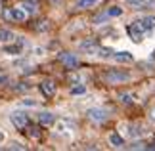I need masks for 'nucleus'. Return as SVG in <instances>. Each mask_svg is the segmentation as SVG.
<instances>
[{
    "instance_id": "f257e3e1",
    "label": "nucleus",
    "mask_w": 155,
    "mask_h": 151,
    "mask_svg": "<svg viewBox=\"0 0 155 151\" xmlns=\"http://www.w3.org/2000/svg\"><path fill=\"white\" fill-rule=\"evenodd\" d=\"M104 78H105L109 84L127 82V80H130V73H124V71H109V73H105Z\"/></svg>"
},
{
    "instance_id": "f03ea898",
    "label": "nucleus",
    "mask_w": 155,
    "mask_h": 151,
    "mask_svg": "<svg viewBox=\"0 0 155 151\" xmlns=\"http://www.w3.org/2000/svg\"><path fill=\"white\" fill-rule=\"evenodd\" d=\"M144 33H146V29L142 27L140 21H134V23L128 25V34H130V38H132L134 42H140L142 38H144Z\"/></svg>"
},
{
    "instance_id": "7ed1b4c3",
    "label": "nucleus",
    "mask_w": 155,
    "mask_h": 151,
    "mask_svg": "<svg viewBox=\"0 0 155 151\" xmlns=\"http://www.w3.org/2000/svg\"><path fill=\"white\" fill-rule=\"evenodd\" d=\"M10 119H12V123H14V126H17V128H25V126L29 124L27 115H25V113H21V111L12 113V115H10Z\"/></svg>"
},
{
    "instance_id": "20e7f679",
    "label": "nucleus",
    "mask_w": 155,
    "mask_h": 151,
    "mask_svg": "<svg viewBox=\"0 0 155 151\" xmlns=\"http://www.w3.org/2000/svg\"><path fill=\"white\" fill-rule=\"evenodd\" d=\"M59 61L65 63L69 69H73V67H77V65H79V59H77V57L73 56V54H67V52L59 54Z\"/></svg>"
},
{
    "instance_id": "39448f33",
    "label": "nucleus",
    "mask_w": 155,
    "mask_h": 151,
    "mask_svg": "<svg viewBox=\"0 0 155 151\" xmlns=\"http://www.w3.org/2000/svg\"><path fill=\"white\" fill-rule=\"evenodd\" d=\"M40 92H42L46 98H52V96L56 94V84H54L52 80H44V82H40Z\"/></svg>"
},
{
    "instance_id": "423d86ee",
    "label": "nucleus",
    "mask_w": 155,
    "mask_h": 151,
    "mask_svg": "<svg viewBox=\"0 0 155 151\" xmlns=\"http://www.w3.org/2000/svg\"><path fill=\"white\" fill-rule=\"evenodd\" d=\"M113 59L119 61V63H132L134 56L130 52H115V54H113Z\"/></svg>"
},
{
    "instance_id": "0eeeda50",
    "label": "nucleus",
    "mask_w": 155,
    "mask_h": 151,
    "mask_svg": "<svg viewBox=\"0 0 155 151\" xmlns=\"http://www.w3.org/2000/svg\"><path fill=\"white\" fill-rule=\"evenodd\" d=\"M88 117L92 120H96V123H105L107 120V113L104 109H90L88 111Z\"/></svg>"
},
{
    "instance_id": "6e6552de",
    "label": "nucleus",
    "mask_w": 155,
    "mask_h": 151,
    "mask_svg": "<svg viewBox=\"0 0 155 151\" xmlns=\"http://www.w3.org/2000/svg\"><path fill=\"white\" fill-rule=\"evenodd\" d=\"M127 2L136 10H144V8H150V6H155V0H127Z\"/></svg>"
},
{
    "instance_id": "1a4fd4ad",
    "label": "nucleus",
    "mask_w": 155,
    "mask_h": 151,
    "mask_svg": "<svg viewBox=\"0 0 155 151\" xmlns=\"http://www.w3.org/2000/svg\"><path fill=\"white\" fill-rule=\"evenodd\" d=\"M81 50H84V52H88V54H98L100 46H98L94 40H84V42H81Z\"/></svg>"
},
{
    "instance_id": "9d476101",
    "label": "nucleus",
    "mask_w": 155,
    "mask_h": 151,
    "mask_svg": "<svg viewBox=\"0 0 155 151\" xmlns=\"http://www.w3.org/2000/svg\"><path fill=\"white\" fill-rule=\"evenodd\" d=\"M124 128L128 130L127 134H128L130 138H138V136H142V134H144L142 126H138V124H124Z\"/></svg>"
},
{
    "instance_id": "9b49d317",
    "label": "nucleus",
    "mask_w": 155,
    "mask_h": 151,
    "mask_svg": "<svg viewBox=\"0 0 155 151\" xmlns=\"http://www.w3.org/2000/svg\"><path fill=\"white\" fill-rule=\"evenodd\" d=\"M140 23L146 31H153L155 29V15H146L144 19H140Z\"/></svg>"
},
{
    "instance_id": "f8f14e48",
    "label": "nucleus",
    "mask_w": 155,
    "mask_h": 151,
    "mask_svg": "<svg viewBox=\"0 0 155 151\" xmlns=\"http://www.w3.org/2000/svg\"><path fill=\"white\" fill-rule=\"evenodd\" d=\"M54 120H56V117H54L52 113H48V111H44V113L38 115V123L40 124H54Z\"/></svg>"
},
{
    "instance_id": "ddd939ff",
    "label": "nucleus",
    "mask_w": 155,
    "mask_h": 151,
    "mask_svg": "<svg viewBox=\"0 0 155 151\" xmlns=\"http://www.w3.org/2000/svg\"><path fill=\"white\" fill-rule=\"evenodd\" d=\"M109 143H111L113 147H124V140H123V138L117 134V132L109 134Z\"/></svg>"
},
{
    "instance_id": "4468645a",
    "label": "nucleus",
    "mask_w": 155,
    "mask_h": 151,
    "mask_svg": "<svg viewBox=\"0 0 155 151\" xmlns=\"http://www.w3.org/2000/svg\"><path fill=\"white\" fill-rule=\"evenodd\" d=\"M25 15H27V11L21 10V8H14V10H12V19H15V21H23Z\"/></svg>"
},
{
    "instance_id": "2eb2a0df",
    "label": "nucleus",
    "mask_w": 155,
    "mask_h": 151,
    "mask_svg": "<svg viewBox=\"0 0 155 151\" xmlns=\"http://www.w3.org/2000/svg\"><path fill=\"white\" fill-rule=\"evenodd\" d=\"M100 0H77V8H92Z\"/></svg>"
},
{
    "instance_id": "dca6fc26",
    "label": "nucleus",
    "mask_w": 155,
    "mask_h": 151,
    "mask_svg": "<svg viewBox=\"0 0 155 151\" xmlns=\"http://www.w3.org/2000/svg\"><path fill=\"white\" fill-rule=\"evenodd\" d=\"M0 40H2V42H10V40H14V33L8 31V29H2V31H0Z\"/></svg>"
},
{
    "instance_id": "f3484780",
    "label": "nucleus",
    "mask_w": 155,
    "mask_h": 151,
    "mask_svg": "<svg viewBox=\"0 0 155 151\" xmlns=\"http://www.w3.org/2000/svg\"><path fill=\"white\" fill-rule=\"evenodd\" d=\"M113 54H115V52L109 50V48H100V50H98V56L100 57H111Z\"/></svg>"
},
{
    "instance_id": "a211bd4d",
    "label": "nucleus",
    "mask_w": 155,
    "mask_h": 151,
    "mask_svg": "<svg viewBox=\"0 0 155 151\" xmlns=\"http://www.w3.org/2000/svg\"><path fill=\"white\" fill-rule=\"evenodd\" d=\"M21 8H23V10H25V11H27V14H35V11H37V6H35L33 2H25V4H23V6H21Z\"/></svg>"
},
{
    "instance_id": "6ab92c4d",
    "label": "nucleus",
    "mask_w": 155,
    "mask_h": 151,
    "mask_svg": "<svg viewBox=\"0 0 155 151\" xmlns=\"http://www.w3.org/2000/svg\"><path fill=\"white\" fill-rule=\"evenodd\" d=\"M121 14H123V10L117 8V6H113V8L107 10V15H109V17H117V15H121Z\"/></svg>"
},
{
    "instance_id": "aec40b11",
    "label": "nucleus",
    "mask_w": 155,
    "mask_h": 151,
    "mask_svg": "<svg viewBox=\"0 0 155 151\" xmlns=\"http://www.w3.org/2000/svg\"><path fill=\"white\" fill-rule=\"evenodd\" d=\"M4 52L6 54H19L21 52V44H17V46H6Z\"/></svg>"
},
{
    "instance_id": "412c9836",
    "label": "nucleus",
    "mask_w": 155,
    "mask_h": 151,
    "mask_svg": "<svg viewBox=\"0 0 155 151\" xmlns=\"http://www.w3.org/2000/svg\"><path fill=\"white\" fill-rule=\"evenodd\" d=\"M121 101H123V103H127V105H130L134 101V96L132 94H123L121 96Z\"/></svg>"
},
{
    "instance_id": "4be33fe9",
    "label": "nucleus",
    "mask_w": 155,
    "mask_h": 151,
    "mask_svg": "<svg viewBox=\"0 0 155 151\" xmlns=\"http://www.w3.org/2000/svg\"><path fill=\"white\" fill-rule=\"evenodd\" d=\"M84 92H86V88L82 86V84H79V86H75L73 90H71V94H73V96H79V94H84Z\"/></svg>"
},
{
    "instance_id": "5701e85b",
    "label": "nucleus",
    "mask_w": 155,
    "mask_h": 151,
    "mask_svg": "<svg viewBox=\"0 0 155 151\" xmlns=\"http://www.w3.org/2000/svg\"><path fill=\"white\" fill-rule=\"evenodd\" d=\"M107 17H109V15H107V11H105V14H102V15H96V17H94V23H98V25H100V23L105 21Z\"/></svg>"
},
{
    "instance_id": "b1692460",
    "label": "nucleus",
    "mask_w": 155,
    "mask_h": 151,
    "mask_svg": "<svg viewBox=\"0 0 155 151\" xmlns=\"http://www.w3.org/2000/svg\"><path fill=\"white\" fill-rule=\"evenodd\" d=\"M10 149H25V146H21V143H17V142H14V143H10Z\"/></svg>"
},
{
    "instance_id": "393cba45",
    "label": "nucleus",
    "mask_w": 155,
    "mask_h": 151,
    "mask_svg": "<svg viewBox=\"0 0 155 151\" xmlns=\"http://www.w3.org/2000/svg\"><path fill=\"white\" fill-rule=\"evenodd\" d=\"M21 105H31V107H35V105H37V101H35V100H23Z\"/></svg>"
},
{
    "instance_id": "a878e982",
    "label": "nucleus",
    "mask_w": 155,
    "mask_h": 151,
    "mask_svg": "<svg viewBox=\"0 0 155 151\" xmlns=\"http://www.w3.org/2000/svg\"><path fill=\"white\" fill-rule=\"evenodd\" d=\"M29 134H31V138H40L38 128H31V132H29Z\"/></svg>"
},
{
    "instance_id": "bb28decb",
    "label": "nucleus",
    "mask_w": 155,
    "mask_h": 151,
    "mask_svg": "<svg viewBox=\"0 0 155 151\" xmlns=\"http://www.w3.org/2000/svg\"><path fill=\"white\" fill-rule=\"evenodd\" d=\"M48 27H50V25H48V21H42V25H38L37 29H38V31H46Z\"/></svg>"
},
{
    "instance_id": "cd10ccee",
    "label": "nucleus",
    "mask_w": 155,
    "mask_h": 151,
    "mask_svg": "<svg viewBox=\"0 0 155 151\" xmlns=\"http://www.w3.org/2000/svg\"><path fill=\"white\" fill-rule=\"evenodd\" d=\"M0 142H4V132H0Z\"/></svg>"
},
{
    "instance_id": "c85d7f7f",
    "label": "nucleus",
    "mask_w": 155,
    "mask_h": 151,
    "mask_svg": "<svg viewBox=\"0 0 155 151\" xmlns=\"http://www.w3.org/2000/svg\"><path fill=\"white\" fill-rule=\"evenodd\" d=\"M151 119L155 120V109H151Z\"/></svg>"
},
{
    "instance_id": "c756f323",
    "label": "nucleus",
    "mask_w": 155,
    "mask_h": 151,
    "mask_svg": "<svg viewBox=\"0 0 155 151\" xmlns=\"http://www.w3.org/2000/svg\"><path fill=\"white\" fill-rule=\"evenodd\" d=\"M151 57H153V59H155V52H153V56H151Z\"/></svg>"
}]
</instances>
